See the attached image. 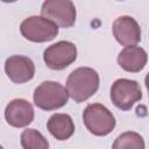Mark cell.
<instances>
[{"label":"cell","mask_w":149,"mask_h":149,"mask_svg":"<svg viewBox=\"0 0 149 149\" xmlns=\"http://www.w3.org/2000/svg\"><path fill=\"white\" fill-rule=\"evenodd\" d=\"M99 81V74L94 69L81 66L69 74L66 91L76 102H83L98 91Z\"/></svg>","instance_id":"cell-1"},{"label":"cell","mask_w":149,"mask_h":149,"mask_svg":"<svg viewBox=\"0 0 149 149\" xmlns=\"http://www.w3.org/2000/svg\"><path fill=\"white\" fill-rule=\"evenodd\" d=\"M83 121L87 130L95 136H106L115 127L112 112L101 104H90L83 112Z\"/></svg>","instance_id":"cell-2"},{"label":"cell","mask_w":149,"mask_h":149,"mask_svg":"<svg viewBox=\"0 0 149 149\" xmlns=\"http://www.w3.org/2000/svg\"><path fill=\"white\" fill-rule=\"evenodd\" d=\"M34 104L43 111H54L63 107L69 100L66 88L52 80L41 83L34 91Z\"/></svg>","instance_id":"cell-3"},{"label":"cell","mask_w":149,"mask_h":149,"mask_svg":"<svg viewBox=\"0 0 149 149\" xmlns=\"http://www.w3.org/2000/svg\"><path fill=\"white\" fill-rule=\"evenodd\" d=\"M22 36L31 42H48L58 35V27L43 16H29L24 19L20 26Z\"/></svg>","instance_id":"cell-4"},{"label":"cell","mask_w":149,"mask_h":149,"mask_svg":"<svg viewBox=\"0 0 149 149\" xmlns=\"http://www.w3.org/2000/svg\"><path fill=\"white\" fill-rule=\"evenodd\" d=\"M41 16L52 21L57 27L70 28L76 22V7L70 0H47L42 3Z\"/></svg>","instance_id":"cell-5"},{"label":"cell","mask_w":149,"mask_h":149,"mask_svg":"<svg viewBox=\"0 0 149 149\" xmlns=\"http://www.w3.org/2000/svg\"><path fill=\"white\" fill-rule=\"evenodd\" d=\"M142 99V91L136 80L120 78L111 86V100L122 111H129L133 105Z\"/></svg>","instance_id":"cell-6"},{"label":"cell","mask_w":149,"mask_h":149,"mask_svg":"<svg viewBox=\"0 0 149 149\" xmlns=\"http://www.w3.org/2000/svg\"><path fill=\"white\" fill-rule=\"evenodd\" d=\"M77 58V47L70 41H59L48 47L43 52V61L51 70H63Z\"/></svg>","instance_id":"cell-7"},{"label":"cell","mask_w":149,"mask_h":149,"mask_svg":"<svg viewBox=\"0 0 149 149\" xmlns=\"http://www.w3.org/2000/svg\"><path fill=\"white\" fill-rule=\"evenodd\" d=\"M112 30L115 40L123 47L136 45L141 41V28L132 16L122 15L115 19Z\"/></svg>","instance_id":"cell-8"},{"label":"cell","mask_w":149,"mask_h":149,"mask_svg":"<svg viewBox=\"0 0 149 149\" xmlns=\"http://www.w3.org/2000/svg\"><path fill=\"white\" fill-rule=\"evenodd\" d=\"M5 72L13 83L23 84L33 79L35 74V65L27 56L13 55L5 62Z\"/></svg>","instance_id":"cell-9"},{"label":"cell","mask_w":149,"mask_h":149,"mask_svg":"<svg viewBox=\"0 0 149 149\" xmlns=\"http://www.w3.org/2000/svg\"><path fill=\"white\" fill-rule=\"evenodd\" d=\"M5 119L12 127H26L34 120V108L26 99H13L5 108Z\"/></svg>","instance_id":"cell-10"},{"label":"cell","mask_w":149,"mask_h":149,"mask_svg":"<svg viewBox=\"0 0 149 149\" xmlns=\"http://www.w3.org/2000/svg\"><path fill=\"white\" fill-rule=\"evenodd\" d=\"M147 52L137 45L125 47L118 55V64L127 72H140L147 64Z\"/></svg>","instance_id":"cell-11"},{"label":"cell","mask_w":149,"mask_h":149,"mask_svg":"<svg viewBox=\"0 0 149 149\" xmlns=\"http://www.w3.org/2000/svg\"><path fill=\"white\" fill-rule=\"evenodd\" d=\"M47 129L56 140L65 141L73 135L74 123L69 114L55 113L47 121Z\"/></svg>","instance_id":"cell-12"},{"label":"cell","mask_w":149,"mask_h":149,"mask_svg":"<svg viewBox=\"0 0 149 149\" xmlns=\"http://www.w3.org/2000/svg\"><path fill=\"white\" fill-rule=\"evenodd\" d=\"M20 141L23 149H49L48 140L34 128H27L23 130Z\"/></svg>","instance_id":"cell-13"},{"label":"cell","mask_w":149,"mask_h":149,"mask_svg":"<svg viewBox=\"0 0 149 149\" xmlns=\"http://www.w3.org/2000/svg\"><path fill=\"white\" fill-rule=\"evenodd\" d=\"M112 149H144V141L136 132H125L114 140Z\"/></svg>","instance_id":"cell-14"},{"label":"cell","mask_w":149,"mask_h":149,"mask_svg":"<svg viewBox=\"0 0 149 149\" xmlns=\"http://www.w3.org/2000/svg\"><path fill=\"white\" fill-rule=\"evenodd\" d=\"M0 149H3V147H2V146H1V144H0Z\"/></svg>","instance_id":"cell-15"}]
</instances>
